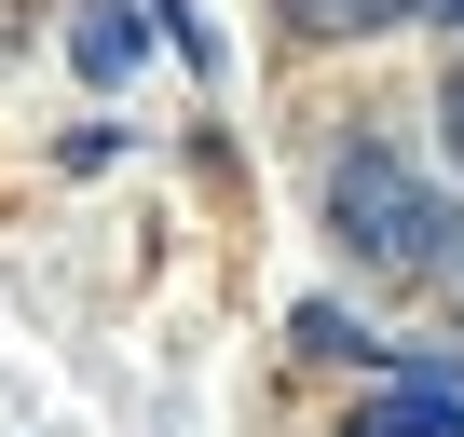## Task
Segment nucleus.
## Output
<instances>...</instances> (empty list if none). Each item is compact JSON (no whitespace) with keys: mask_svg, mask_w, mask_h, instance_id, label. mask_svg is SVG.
<instances>
[{"mask_svg":"<svg viewBox=\"0 0 464 437\" xmlns=\"http://www.w3.org/2000/svg\"><path fill=\"white\" fill-rule=\"evenodd\" d=\"M437 137H450V164H464V55H450V83H437Z\"/></svg>","mask_w":464,"mask_h":437,"instance_id":"obj_7","label":"nucleus"},{"mask_svg":"<svg viewBox=\"0 0 464 437\" xmlns=\"http://www.w3.org/2000/svg\"><path fill=\"white\" fill-rule=\"evenodd\" d=\"M342 437H464V383H382Z\"/></svg>","mask_w":464,"mask_h":437,"instance_id":"obj_2","label":"nucleus"},{"mask_svg":"<svg viewBox=\"0 0 464 437\" xmlns=\"http://www.w3.org/2000/svg\"><path fill=\"white\" fill-rule=\"evenodd\" d=\"M287 328H301V355H382V342H355V315H328V301H301Z\"/></svg>","mask_w":464,"mask_h":437,"instance_id":"obj_5","label":"nucleus"},{"mask_svg":"<svg viewBox=\"0 0 464 437\" xmlns=\"http://www.w3.org/2000/svg\"><path fill=\"white\" fill-rule=\"evenodd\" d=\"M301 42H369V28H410V0H274Z\"/></svg>","mask_w":464,"mask_h":437,"instance_id":"obj_3","label":"nucleus"},{"mask_svg":"<svg viewBox=\"0 0 464 437\" xmlns=\"http://www.w3.org/2000/svg\"><path fill=\"white\" fill-rule=\"evenodd\" d=\"M410 15H437V28H464V0H410Z\"/></svg>","mask_w":464,"mask_h":437,"instance_id":"obj_8","label":"nucleus"},{"mask_svg":"<svg viewBox=\"0 0 464 437\" xmlns=\"http://www.w3.org/2000/svg\"><path fill=\"white\" fill-rule=\"evenodd\" d=\"M150 15H164V42H178L191 69H218V42H205V15H191V0H150Z\"/></svg>","mask_w":464,"mask_h":437,"instance_id":"obj_6","label":"nucleus"},{"mask_svg":"<svg viewBox=\"0 0 464 437\" xmlns=\"http://www.w3.org/2000/svg\"><path fill=\"white\" fill-rule=\"evenodd\" d=\"M328 233H342V260H369V274H396V287H423V274L464 260L450 191H437L410 151H382V137H355V151L328 164Z\"/></svg>","mask_w":464,"mask_h":437,"instance_id":"obj_1","label":"nucleus"},{"mask_svg":"<svg viewBox=\"0 0 464 437\" xmlns=\"http://www.w3.org/2000/svg\"><path fill=\"white\" fill-rule=\"evenodd\" d=\"M69 55H82V83H123V69H137V15H123V0H82Z\"/></svg>","mask_w":464,"mask_h":437,"instance_id":"obj_4","label":"nucleus"}]
</instances>
